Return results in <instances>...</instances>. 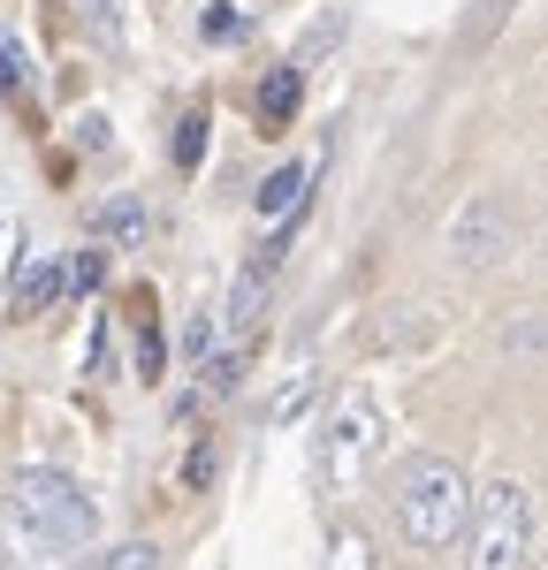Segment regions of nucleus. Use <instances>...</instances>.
<instances>
[{
    "label": "nucleus",
    "mask_w": 548,
    "mask_h": 570,
    "mask_svg": "<svg viewBox=\"0 0 548 570\" xmlns=\"http://www.w3.org/2000/svg\"><path fill=\"white\" fill-rule=\"evenodd\" d=\"M91 228H99V236H115V244H130V236H145V206H137V198H115V206H99Z\"/></svg>",
    "instance_id": "nucleus-12"
},
{
    "label": "nucleus",
    "mask_w": 548,
    "mask_h": 570,
    "mask_svg": "<svg viewBox=\"0 0 548 570\" xmlns=\"http://www.w3.org/2000/svg\"><path fill=\"white\" fill-rule=\"evenodd\" d=\"M61 297V266H31L23 282H16V312H46Z\"/></svg>",
    "instance_id": "nucleus-11"
},
{
    "label": "nucleus",
    "mask_w": 548,
    "mask_h": 570,
    "mask_svg": "<svg viewBox=\"0 0 548 570\" xmlns=\"http://www.w3.org/2000/svg\"><path fill=\"white\" fill-rule=\"evenodd\" d=\"M183 351H190V357H198V365H206V357L222 351V320H214V312H198V320L183 327Z\"/></svg>",
    "instance_id": "nucleus-17"
},
{
    "label": "nucleus",
    "mask_w": 548,
    "mask_h": 570,
    "mask_svg": "<svg viewBox=\"0 0 548 570\" xmlns=\"http://www.w3.org/2000/svg\"><path fill=\"white\" fill-rule=\"evenodd\" d=\"M206 472H214V449H190V464H183V487H206Z\"/></svg>",
    "instance_id": "nucleus-20"
},
{
    "label": "nucleus",
    "mask_w": 548,
    "mask_h": 570,
    "mask_svg": "<svg viewBox=\"0 0 548 570\" xmlns=\"http://www.w3.org/2000/svg\"><path fill=\"white\" fill-rule=\"evenodd\" d=\"M91 570H160V548L153 540H123V548H107Z\"/></svg>",
    "instance_id": "nucleus-15"
},
{
    "label": "nucleus",
    "mask_w": 548,
    "mask_h": 570,
    "mask_svg": "<svg viewBox=\"0 0 548 570\" xmlns=\"http://www.w3.org/2000/svg\"><path fill=\"white\" fill-rule=\"evenodd\" d=\"M502 252H510V206H502L496 190H472L450 214V259L464 266V274H488Z\"/></svg>",
    "instance_id": "nucleus-4"
},
{
    "label": "nucleus",
    "mask_w": 548,
    "mask_h": 570,
    "mask_svg": "<svg viewBox=\"0 0 548 570\" xmlns=\"http://www.w3.org/2000/svg\"><path fill=\"white\" fill-rule=\"evenodd\" d=\"M365 441H373V411L351 403V411H343V434H335V472H351V464H359Z\"/></svg>",
    "instance_id": "nucleus-10"
},
{
    "label": "nucleus",
    "mask_w": 548,
    "mask_h": 570,
    "mask_svg": "<svg viewBox=\"0 0 548 570\" xmlns=\"http://www.w3.org/2000/svg\"><path fill=\"white\" fill-rule=\"evenodd\" d=\"M206 130H214L206 115H183V122H176V168H183V176L206 160Z\"/></svg>",
    "instance_id": "nucleus-14"
},
{
    "label": "nucleus",
    "mask_w": 548,
    "mask_h": 570,
    "mask_svg": "<svg viewBox=\"0 0 548 570\" xmlns=\"http://www.w3.org/2000/svg\"><path fill=\"white\" fill-rule=\"evenodd\" d=\"M244 31H252V23H244V8H228V0H206V16H198V39H206V46H236Z\"/></svg>",
    "instance_id": "nucleus-9"
},
{
    "label": "nucleus",
    "mask_w": 548,
    "mask_h": 570,
    "mask_svg": "<svg viewBox=\"0 0 548 570\" xmlns=\"http://www.w3.org/2000/svg\"><path fill=\"white\" fill-rule=\"evenodd\" d=\"M297 99H305V69H297V61H282L267 85H260V130L282 137V130H290V115H297Z\"/></svg>",
    "instance_id": "nucleus-6"
},
{
    "label": "nucleus",
    "mask_w": 548,
    "mask_h": 570,
    "mask_svg": "<svg viewBox=\"0 0 548 570\" xmlns=\"http://www.w3.org/2000/svg\"><path fill=\"white\" fill-rule=\"evenodd\" d=\"M534 548V502L518 480H488L464 518V570H518Z\"/></svg>",
    "instance_id": "nucleus-3"
},
{
    "label": "nucleus",
    "mask_w": 548,
    "mask_h": 570,
    "mask_svg": "<svg viewBox=\"0 0 548 570\" xmlns=\"http://www.w3.org/2000/svg\"><path fill=\"white\" fill-rule=\"evenodd\" d=\"M23 525H39L61 556H77V548H91L99 540V510H91V494L69 472H53V464H31V472H16L8 480V494H0Z\"/></svg>",
    "instance_id": "nucleus-2"
},
{
    "label": "nucleus",
    "mask_w": 548,
    "mask_h": 570,
    "mask_svg": "<svg viewBox=\"0 0 548 570\" xmlns=\"http://www.w3.org/2000/svg\"><path fill=\"white\" fill-rule=\"evenodd\" d=\"M305 183H313V168H274L267 190H260V220H290L305 206Z\"/></svg>",
    "instance_id": "nucleus-8"
},
{
    "label": "nucleus",
    "mask_w": 548,
    "mask_h": 570,
    "mask_svg": "<svg viewBox=\"0 0 548 570\" xmlns=\"http://www.w3.org/2000/svg\"><path fill=\"white\" fill-rule=\"evenodd\" d=\"M305 395H313V365H297V373H290V381H282V389H274L267 419H274V426H290V419H297V411H305Z\"/></svg>",
    "instance_id": "nucleus-13"
},
{
    "label": "nucleus",
    "mask_w": 548,
    "mask_h": 570,
    "mask_svg": "<svg viewBox=\"0 0 548 570\" xmlns=\"http://www.w3.org/2000/svg\"><path fill=\"white\" fill-rule=\"evenodd\" d=\"M99 282H107V252H77L69 274H61V289H77V297H91Z\"/></svg>",
    "instance_id": "nucleus-16"
},
{
    "label": "nucleus",
    "mask_w": 548,
    "mask_h": 570,
    "mask_svg": "<svg viewBox=\"0 0 548 570\" xmlns=\"http://www.w3.org/2000/svg\"><path fill=\"white\" fill-rule=\"evenodd\" d=\"M85 8H91V23H99L107 39H123V0H85Z\"/></svg>",
    "instance_id": "nucleus-19"
},
{
    "label": "nucleus",
    "mask_w": 548,
    "mask_h": 570,
    "mask_svg": "<svg viewBox=\"0 0 548 570\" xmlns=\"http://www.w3.org/2000/svg\"><path fill=\"white\" fill-rule=\"evenodd\" d=\"M464 518H472V480L450 456H411L404 480H397V525L411 548H457Z\"/></svg>",
    "instance_id": "nucleus-1"
},
{
    "label": "nucleus",
    "mask_w": 548,
    "mask_h": 570,
    "mask_svg": "<svg viewBox=\"0 0 548 570\" xmlns=\"http://www.w3.org/2000/svg\"><path fill=\"white\" fill-rule=\"evenodd\" d=\"M0 556H8L16 570H53V563H69V556H61V548H53L39 525H23L8 502H0Z\"/></svg>",
    "instance_id": "nucleus-5"
},
{
    "label": "nucleus",
    "mask_w": 548,
    "mask_h": 570,
    "mask_svg": "<svg viewBox=\"0 0 548 570\" xmlns=\"http://www.w3.org/2000/svg\"><path fill=\"white\" fill-rule=\"evenodd\" d=\"M160 357H168V343L153 335V312H145V327H137V373L153 381V373H160Z\"/></svg>",
    "instance_id": "nucleus-18"
},
{
    "label": "nucleus",
    "mask_w": 548,
    "mask_h": 570,
    "mask_svg": "<svg viewBox=\"0 0 548 570\" xmlns=\"http://www.w3.org/2000/svg\"><path fill=\"white\" fill-rule=\"evenodd\" d=\"M343 570H365V540L359 532H343Z\"/></svg>",
    "instance_id": "nucleus-21"
},
{
    "label": "nucleus",
    "mask_w": 548,
    "mask_h": 570,
    "mask_svg": "<svg viewBox=\"0 0 548 570\" xmlns=\"http://www.w3.org/2000/svg\"><path fill=\"white\" fill-rule=\"evenodd\" d=\"M260 312H267V266H244L236 289H228V305H222V327L244 335V327H260Z\"/></svg>",
    "instance_id": "nucleus-7"
}]
</instances>
